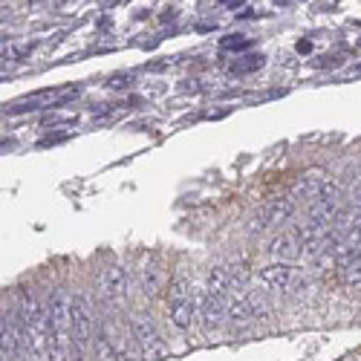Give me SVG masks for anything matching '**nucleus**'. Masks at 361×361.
Returning a JSON list of instances; mask_svg holds the SVG:
<instances>
[{"mask_svg": "<svg viewBox=\"0 0 361 361\" xmlns=\"http://www.w3.org/2000/svg\"><path fill=\"white\" fill-rule=\"evenodd\" d=\"M266 315H269V304L260 298L257 292H246V295H240V298L232 301L225 324H232V326H249L252 321L266 318Z\"/></svg>", "mask_w": 361, "mask_h": 361, "instance_id": "f03ea898", "label": "nucleus"}, {"mask_svg": "<svg viewBox=\"0 0 361 361\" xmlns=\"http://www.w3.org/2000/svg\"><path fill=\"white\" fill-rule=\"evenodd\" d=\"M338 277L347 286H358L361 284V254L350 257V260H341V263H338Z\"/></svg>", "mask_w": 361, "mask_h": 361, "instance_id": "f8f14e48", "label": "nucleus"}, {"mask_svg": "<svg viewBox=\"0 0 361 361\" xmlns=\"http://www.w3.org/2000/svg\"><path fill=\"white\" fill-rule=\"evenodd\" d=\"M292 208H295V203L289 200V196H277V200H269V203L263 205V211L257 214L252 232H263V228H269V225H281L284 220L292 217Z\"/></svg>", "mask_w": 361, "mask_h": 361, "instance_id": "6e6552de", "label": "nucleus"}, {"mask_svg": "<svg viewBox=\"0 0 361 361\" xmlns=\"http://www.w3.org/2000/svg\"><path fill=\"white\" fill-rule=\"evenodd\" d=\"M355 200H358V205H361V185H358V194H355Z\"/></svg>", "mask_w": 361, "mask_h": 361, "instance_id": "412c9836", "label": "nucleus"}, {"mask_svg": "<svg viewBox=\"0 0 361 361\" xmlns=\"http://www.w3.org/2000/svg\"><path fill=\"white\" fill-rule=\"evenodd\" d=\"M93 306L84 295H73V338L81 350L93 341Z\"/></svg>", "mask_w": 361, "mask_h": 361, "instance_id": "39448f33", "label": "nucleus"}, {"mask_svg": "<svg viewBox=\"0 0 361 361\" xmlns=\"http://www.w3.org/2000/svg\"><path fill=\"white\" fill-rule=\"evenodd\" d=\"M269 254L277 260V263H292V260L304 257V237L298 232H286V234H277L269 243Z\"/></svg>", "mask_w": 361, "mask_h": 361, "instance_id": "1a4fd4ad", "label": "nucleus"}, {"mask_svg": "<svg viewBox=\"0 0 361 361\" xmlns=\"http://www.w3.org/2000/svg\"><path fill=\"white\" fill-rule=\"evenodd\" d=\"M130 335L136 338V344L145 350V355H159L162 353L159 333H156V326L151 324V318H147V315H133V318H130Z\"/></svg>", "mask_w": 361, "mask_h": 361, "instance_id": "0eeeda50", "label": "nucleus"}, {"mask_svg": "<svg viewBox=\"0 0 361 361\" xmlns=\"http://www.w3.org/2000/svg\"><path fill=\"white\" fill-rule=\"evenodd\" d=\"M171 321L176 330H188L194 315H196V298H185V301H171Z\"/></svg>", "mask_w": 361, "mask_h": 361, "instance_id": "9b49d317", "label": "nucleus"}, {"mask_svg": "<svg viewBox=\"0 0 361 361\" xmlns=\"http://www.w3.org/2000/svg\"><path fill=\"white\" fill-rule=\"evenodd\" d=\"M130 84V75H113L110 78V87H127Z\"/></svg>", "mask_w": 361, "mask_h": 361, "instance_id": "6ab92c4d", "label": "nucleus"}, {"mask_svg": "<svg viewBox=\"0 0 361 361\" xmlns=\"http://www.w3.org/2000/svg\"><path fill=\"white\" fill-rule=\"evenodd\" d=\"M260 281H263V286L272 289V292H292L295 286H301L304 277L292 263H272L260 272Z\"/></svg>", "mask_w": 361, "mask_h": 361, "instance_id": "423d86ee", "label": "nucleus"}, {"mask_svg": "<svg viewBox=\"0 0 361 361\" xmlns=\"http://www.w3.org/2000/svg\"><path fill=\"white\" fill-rule=\"evenodd\" d=\"M232 295L228 292H205L203 295V304H200V318L205 330H214V326L225 324L228 318V306H232Z\"/></svg>", "mask_w": 361, "mask_h": 361, "instance_id": "7ed1b4c3", "label": "nucleus"}, {"mask_svg": "<svg viewBox=\"0 0 361 361\" xmlns=\"http://www.w3.org/2000/svg\"><path fill=\"white\" fill-rule=\"evenodd\" d=\"M35 46H38L35 41H24V44H3V61H21V58H26V55H29Z\"/></svg>", "mask_w": 361, "mask_h": 361, "instance_id": "2eb2a0df", "label": "nucleus"}, {"mask_svg": "<svg viewBox=\"0 0 361 361\" xmlns=\"http://www.w3.org/2000/svg\"><path fill=\"white\" fill-rule=\"evenodd\" d=\"M309 49H313V44H309V41H301V44H298V53H309Z\"/></svg>", "mask_w": 361, "mask_h": 361, "instance_id": "aec40b11", "label": "nucleus"}, {"mask_svg": "<svg viewBox=\"0 0 361 361\" xmlns=\"http://www.w3.org/2000/svg\"><path fill=\"white\" fill-rule=\"evenodd\" d=\"M78 95V87L70 84V87H55V90H38V93H32V95H24L18 98V102H12L6 104L3 110L6 113H29V110H44V107H61V104H67L70 98Z\"/></svg>", "mask_w": 361, "mask_h": 361, "instance_id": "f257e3e1", "label": "nucleus"}, {"mask_svg": "<svg viewBox=\"0 0 361 361\" xmlns=\"http://www.w3.org/2000/svg\"><path fill=\"white\" fill-rule=\"evenodd\" d=\"M95 292H98V298H102L104 304H113V301H119L122 295L127 292V275L122 266H107L95 275Z\"/></svg>", "mask_w": 361, "mask_h": 361, "instance_id": "20e7f679", "label": "nucleus"}, {"mask_svg": "<svg viewBox=\"0 0 361 361\" xmlns=\"http://www.w3.org/2000/svg\"><path fill=\"white\" fill-rule=\"evenodd\" d=\"M220 46H223V49H249L252 41L243 38V35H225V38L220 41Z\"/></svg>", "mask_w": 361, "mask_h": 361, "instance_id": "f3484780", "label": "nucleus"}, {"mask_svg": "<svg viewBox=\"0 0 361 361\" xmlns=\"http://www.w3.org/2000/svg\"><path fill=\"white\" fill-rule=\"evenodd\" d=\"M185 298H194V295H191V281L185 275H176L171 281V286H168V304L171 301H185Z\"/></svg>", "mask_w": 361, "mask_h": 361, "instance_id": "4468645a", "label": "nucleus"}, {"mask_svg": "<svg viewBox=\"0 0 361 361\" xmlns=\"http://www.w3.org/2000/svg\"><path fill=\"white\" fill-rule=\"evenodd\" d=\"M257 67H263V55H246V58H240L237 64H234V73H252V70H257Z\"/></svg>", "mask_w": 361, "mask_h": 361, "instance_id": "dca6fc26", "label": "nucleus"}, {"mask_svg": "<svg viewBox=\"0 0 361 361\" xmlns=\"http://www.w3.org/2000/svg\"><path fill=\"white\" fill-rule=\"evenodd\" d=\"M324 188H326V179L318 176V174H309V176L301 179L298 185H295V200H304L309 205V203L318 200V196L324 194Z\"/></svg>", "mask_w": 361, "mask_h": 361, "instance_id": "9d476101", "label": "nucleus"}, {"mask_svg": "<svg viewBox=\"0 0 361 361\" xmlns=\"http://www.w3.org/2000/svg\"><path fill=\"white\" fill-rule=\"evenodd\" d=\"M162 281H165V275H162L159 266H142V289L147 295H159L162 292Z\"/></svg>", "mask_w": 361, "mask_h": 361, "instance_id": "ddd939ff", "label": "nucleus"}, {"mask_svg": "<svg viewBox=\"0 0 361 361\" xmlns=\"http://www.w3.org/2000/svg\"><path fill=\"white\" fill-rule=\"evenodd\" d=\"M44 127H75V119H61V116H46Z\"/></svg>", "mask_w": 361, "mask_h": 361, "instance_id": "a211bd4d", "label": "nucleus"}]
</instances>
